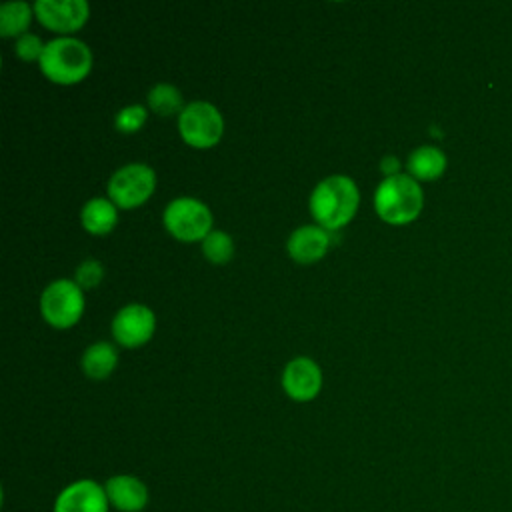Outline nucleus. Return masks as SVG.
<instances>
[{
	"mask_svg": "<svg viewBox=\"0 0 512 512\" xmlns=\"http://www.w3.org/2000/svg\"><path fill=\"white\" fill-rule=\"evenodd\" d=\"M360 204V190L346 174H330L322 178L310 192V212L324 230H338L346 226Z\"/></svg>",
	"mask_w": 512,
	"mask_h": 512,
	"instance_id": "obj_1",
	"label": "nucleus"
},
{
	"mask_svg": "<svg viewBox=\"0 0 512 512\" xmlns=\"http://www.w3.org/2000/svg\"><path fill=\"white\" fill-rule=\"evenodd\" d=\"M178 132L192 148H212L224 134V116L208 100H194L178 114Z\"/></svg>",
	"mask_w": 512,
	"mask_h": 512,
	"instance_id": "obj_6",
	"label": "nucleus"
},
{
	"mask_svg": "<svg viewBox=\"0 0 512 512\" xmlns=\"http://www.w3.org/2000/svg\"><path fill=\"white\" fill-rule=\"evenodd\" d=\"M330 248V232L318 224L298 226L286 240V250L292 260L312 264L320 260Z\"/></svg>",
	"mask_w": 512,
	"mask_h": 512,
	"instance_id": "obj_13",
	"label": "nucleus"
},
{
	"mask_svg": "<svg viewBox=\"0 0 512 512\" xmlns=\"http://www.w3.org/2000/svg\"><path fill=\"white\" fill-rule=\"evenodd\" d=\"M156 188V172L144 162H130L120 166L108 180V198L124 210L144 204Z\"/></svg>",
	"mask_w": 512,
	"mask_h": 512,
	"instance_id": "obj_7",
	"label": "nucleus"
},
{
	"mask_svg": "<svg viewBox=\"0 0 512 512\" xmlns=\"http://www.w3.org/2000/svg\"><path fill=\"white\" fill-rule=\"evenodd\" d=\"M202 254L206 260L214 264H226L234 256V240L224 230H212L202 240Z\"/></svg>",
	"mask_w": 512,
	"mask_h": 512,
	"instance_id": "obj_19",
	"label": "nucleus"
},
{
	"mask_svg": "<svg viewBox=\"0 0 512 512\" xmlns=\"http://www.w3.org/2000/svg\"><path fill=\"white\" fill-rule=\"evenodd\" d=\"M34 16L48 30L60 32V36H70L86 24L90 6L86 0H36Z\"/></svg>",
	"mask_w": 512,
	"mask_h": 512,
	"instance_id": "obj_9",
	"label": "nucleus"
},
{
	"mask_svg": "<svg viewBox=\"0 0 512 512\" xmlns=\"http://www.w3.org/2000/svg\"><path fill=\"white\" fill-rule=\"evenodd\" d=\"M146 118H148V112L142 104H128L116 112L114 126L124 134H134L144 126Z\"/></svg>",
	"mask_w": 512,
	"mask_h": 512,
	"instance_id": "obj_20",
	"label": "nucleus"
},
{
	"mask_svg": "<svg viewBox=\"0 0 512 512\" xmlns=\"http://www.w3.org/2000/svg\"><path fill=\"white\" fill-rule=\"evenodd\" d=\"M38 66L50 82L70 86L90 74L92 50L76 36H56L46 42Z\"/></svg>",
	"mask_w": 512,
	"mask_h": 512,
	"instance_id": "obj_2",
	"label": "nucleus"
},
{
	"mask_svg": "<svg viewBox=\"0 0 512 512\" xmlns=\"http://www.w3.org/2000/svg\"><path fill=\"white\" fill-rule=\"evenodd\" d=\"M322 388V370L308 356L292 358L282 370V390L296 402H308Z\"/></svg>",
	"mask_w": 512,
	"mask_h": 512,
	"instance_id": "obj_11",
	"label": "nucleus"
},
{
	"mask_svg": "<svg viewBox=\"0 0 512 512\" xmlns=\"http://www.w3.org/2000/svg\"><path fill=\"white\" fill-rule=\"evenodd\" d=\"M446 154L438 148V146H432V144H422L418 148H414L406 160V168H408V174L414 178V180H436L444 174L446 170Z\"/></svg>",
	"mask_w": 512,
	"mask_h": 512,
	"instance_id": "obj_14",
	"label": "nucleus"
},
{
	"mask_svg": "<svg viewBox=\"0 0 512 512\" xmlns=\"http://www.w3.org/2000/svg\"><path fill=\"white\" fill-rule=\"evenodd\" d=\"M424 206V194L420 182L410 174H396L384 178L374 190L376 214L394 226L410 224L416 220Z\"/></svg>",
	"mask_w": 512,
	"mask_h": 512,
	"instance_id": "obj_3",
	"label": "nucleus"
},
{
	"mask_svg": "<svg viewBox=\"0 0 512 512\" xmlns=\"http://www.w3.org/2000/svg\"><path fill=\"white\" fill-rule=\"evenodd\" d=\"M162 222L180 242H202L212 232V212L208 204L192 196L170 200L162 212Z\"/></svg>",
	"mask_w": 512,
	"mask_h": 512,
	"instance_id": "obj_4",
	"label": "nucleus"
},
{
	"mask_svg": "<svg viewBox=\"0 0 512 512\" xmlns=\"http://www.w3.org/2000/svg\"><path fill=\"white\" fill-rule=\"evenodd\" d=\"M380 172L384 174V178L400 174V160H398L396 156H392V154L384 156V158L380 160Z\"/></svg>",
	"mask_w": 512,
	"mask_h": 512,
	"instance_id": "obj_23",
	"label": "nucleus"
},
{
	"mask_svg": "<svg viewBox=\"0 0 512 512\" xmlns=\"http://www.w3.org/2000/svg\"><path fill=\"white\" fill-rule=\"evenodd\" d=\"M110 328L120 346L138 348L152 338L156 330V316L146 304L130 302L114 314Z\"/></svg>",
	"mask_w": 512,
	"mask_h": 512,
	"instance_id": "obj_8",
	"label": "nucleus"
},
{
	"mask_svg": "<svg viewBox=\"0 0 512 512\" xmlns=\"http://www.w3.org/2000/svg\"><path fill=\"white\" fill-rule=\"evenodd\" d=\"M44 42L40 36L32 34V32H26L22 34L20 38H16V44H14V52L18 58H22L24 62H32V60H38L42 58V52H44Z\"/></svg>",
	"mask_w": 512,
	"mask_h": 512,
	"instance_id": "obj_22",
	"label": "nucleus"
},
{
	"mask_svg": "<svg viewBox=\"0 0 512 512\" xmlns=\"http://www.w3.org/2000/svg\"><path fill=\"white\" fill-rule=\"evenodd\" d=\"M110 508L118 512H142L148 506V486L134 474L110 476L104 484Z\"/></svg>",
	"mask_w": 512,
	"mask_h": 512,
	"instance_id": "obj_12",
	"label": "nucleus"
},
{
	"mask_svg": "<svg viewBox=\"0 0 512 512\" xmlns=\"http://www.w3.org/2000/svg\"><path fill=\"white\" fill-rule=\"evenodd\" d=\"M110 502L104 484L92 478H80L66 484L56 500L54 512H108Z\"/></svg>",
	"mask_w": 512,
	"mask_h": 512,
	"instance_id": "obj_10",
	"label": "nucleus"
},
{
	"mask_svg": "<svg viewBox=\"0 0 512 512\" xmlns=\"http://www.w3.org/2000/svg\"><path fill=\"white\" fill-rule=\"evenodd\" d=\"M84 290L70 278L50 282L40 296V314L54 328H70L84 314Z\"/></svg>",
	"mask_w": 512,
	"mask_h": 512,
	"instance_id": "obj_5",
	"label": "nucleus"
},
{
	"mask_svg": "<svg viewBox=\"0 0 512 512\" xmlns=\"http://www.w3.org/2000/svg\"><path fill=\"white\" fill-rule=\"evenodd\" d=\"M80 222L90 234H108L118 222V206L104 196L90 198L80 210Z\"/></svg>",
	"mask_w": 512,
	"mask_h": 512,
	"instance_id": "obj_15",
	"label": "nucleus"
},
{
	"mask_svg": "<svg viewBox=\"0 0 512 512\" xmlns=\"http://www.w3.org/2000/svg\"><path fill=\"white\" fill-rule=\"evenodd\" d=\"M146 100H148L150 110L156 112L158 116H174V114H180L184 110L182 92L170 82L154 84L150 88Z\"/></svg>",
	"mask_w": 512,
	"mask_h": 512,
	"instance_id": "obj_18",
	"label": "nucleus"
},
{
	"mask_svg": "<svg viewBox=\"0 0 512 512\" xmlns=\"http://www.w3.org/2000/svg\"><path fill=\"white\" fill-rule=\"evenodd\" d=\"M116 364H118V350L112 342H106V340L90 344L80 358L82 372L92 380L108 378L114 372Z\"/></svg>",
	"mask_w": 512,
	"mask_h": 512,
	"instance_id": "obj_16",
	"label": "nucleus"
},
{
	"mask_svg": "<svg viewBox=\"0 0 512 512\" xmlns=\"http://www.w3.org/2000/svg\"><path fill=\"white\" fill-rule=\"evenodd\" d=\"M34 14V4L24 0L4 2L0 6V34L4 38H20L28 32L30 20Z\"/></svg>",
	"mask_w": 512,
	"mask_h": 512,
	"instance_id": "obj_17",
	"label": "nucleus"
},
{
	"mask_svg": "<svg viewBox=\"0 0 512 512\" xmlns=\"http://www.w3.org/2000/svg\"><path fill=\"white\" fill-rule=\"evenodd\" d=\"M104 278V266L100 260L96 258H86L82 260L76 270H74V282L82 288V290H90L96 288Z\"/></svg>",
	"mask_w": 512,
	"mask_h": 512,
	"instance_id": "obj_21",
	"label": "nucleus"
}]
</instances>
